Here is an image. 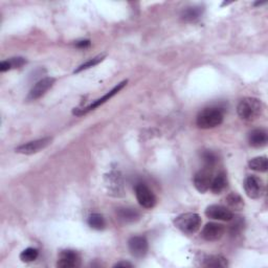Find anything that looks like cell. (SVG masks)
<instances>
[{"instance_id": "6da1fadb", "label": "cell", "mask_w": 268, "mask_h": 268, "mask_svg": "<svg viewBox=\"0 0 268 268\" xmlns=\"http://www.w3.org/2000/svg\"><path fill=\"white\" fill-rule=\"evenodd\" d=\"M263 111L262 102L255 98L243 99L237 107V112L244 121H255Z\"/></svg>"}, {"instance_id": "7a4b0ae2", "label": "cell", "mask_w": 268, "mask_h": 268, "mask_svg": "<svg viewBox=\"0 0 268 268\" xmlns=\"http://www.w3.org/2000/svg\"><path fill=\"white\" fill-rule=\"evenodd\" d=\"M223 111L217 107H210L201 110L197 115L196 123L201 129H212L218 127L223 122Z\"/></svg>"}, {"instance_id": "3957f363", "label": "cell", "mask_w": 268, "mask_h": 268, "mask_svg": "<svg viewBox=\"0 0 268 268\" xmlns=\"http://www.w3.org/2000/svg\"><path fill=\"white\" fill-rule=\"evenodd\" d=\"M174 225L183 234L193 235L200 228L201 218L196 213L181 214L175 218Z\"/></svg>"}, {"instance_id": "277c9868", "label": "cell", "mask_w": 268, "mask_h": 268, "mask_svg": "<svg viewBox=\"0 0 268 268\" xmlns=\"http://www.w3.org/2000/svg\"><path fill=\"white\" fill-rule=\"evenodd\" d=\"M244 191L251 199H259L264 194L265 185L261 178L257 176H248L244 181Z\"/></svg>"}, {"instance_id": "5b68a950", "label": "cell", "mask_w": 268, "mask_h": 268, "mask_svg": "<svg viewBox=\"0 0 268 268\" xmlns=\"http://www.w3.org/2000/svg\"><path fill=\"white\" fill-rule=\"evenodd\" d=\"M213 172L210 167H206L202 170L198 171L194 176V187L200 193H205L211 189V184L213 181Z\"/></svg>"}, {"instance_id": "8992f818", "label": "cell", "mask_w": 268, "mask_h": 268, "mask_svg": "<svg viewBox=\"0 0 268 268\" xmlns=\"http://www.w3.org/2000/svg\"><path fill=\"white\" fill-rule=\"evenodd\" d=\"M135 196L138 203L145 208H153L156 204V197L146 184L138 183L135 187Z\"/></svg>"}, {"instance_id": "52a82bcc", "label": "cell", "mask_w": 268, "mask_h": 268, "mask_svg": "<svg viewBox=\"0 0 268 268\" xmlns=\"http://www.w3.org/2000/svg\"><path fill=\"white\" fill-rule=\"evenodd\" d=\"M126 84H127V81H123L122 83L117 84L115 87H113L112 89H111V90H110L109 92H107L105 95H103L101 99L94 101L92 104H90V105L87 106L86 108L74 110V111H73V113H74V114H77V115H82V114H85V113H87L88 111H91V110L95 109L96 107H99V106L103 105L104 103H106L107 101H109V100H110L111 98H112V96H114L117 92H120V91L122 90V89L125 87V85H126Z\"/></svg>"}, {"instance_id": "ba28073f", "label": "cell", "mask_w": 268, "mask_h": 268, "mask_svg": "<svg viewBox=\"0 0 268 268\" xmlns=\"http://www.w3.org/2000/svg\"><path fill=\"white\" fill-rule=\"evenodd\" d=\"M50 144H51V137H43V138L36 139L33 141H29V143L19 146L18 148H16V152L21 154L31 155L37 152H40Z\"/></svg>"}, {"instance_id": "9c48e42d", "label": "cell", "mask_w": 268, "mask_h": 268, "mask_svg": "<svg viewBox=\"0 0 268 268\" xmlns=\"http://www.w3.org/2000/svg\"><path fill=\"white\" fill-rule=\"evenodd\" d=\"M205 216L207 218L219 221H230L234 218V214L228 207L218 204L207 206L205 210Z\"/></svg>"}, {"instance_id": "30bf717a", "label": "cell", "mask_w": 268, "mask_h": 268, "mask_svg": "<svg viewBox=\"0 0 268 268\" xmlns=\"http://www.w3.org/2000/svg\"><path fill=\"white\" fill-rule=\"evenodd\" d=\"M225 233V227L224 225L220 224V223H215L210 222L205 224L203 227L202 232H201V236L204 240L208 242H215L220 240Z\"/></svg>"}, {"instance_id": "8fae6325", "label": "cell", "mask_w": 268, "mask_h": 268, "mask_svg": "<svg viewBox=\"0 0 268 268\" xmlns=\"http://www.w3.org/2000/svg\"><path fill=\"white\" fill-rule=\"evenodd\" d=\"M55 81L56 80L54 78H44L39 82H37L34 87L31 89V91L28 92L27 100L35 101L40 99L41 96H43L51 87H53V85L55 84Z\"/></svg>"}, {"instance_id": "7c38bea8", "label": "cell", "mask_w": 268, "mask_h": 268, "mask_svg": "<svg viewBox=\"0 0 268 268\" xmlns=\"http://www.w3.org/2000/svg\"><path fill=\"white\" fill-rule=\"evenodd\" d=\"M128 247L132 256L135 258H143L148 252V241L145 237H132L128 242Z\"/></svg>"}, {"instance_id": "4fadbf2b", "label": "cell", "mask_w": 268, "mask_h": 268, "mask_svg": "<svg viewBox=\"0 0 268 268\" xmlns=\"http://www.w3.org/2000/svg\"><path fill=\"white\" fill-rule=\"evenodd\" d=\"M80 256L73 250H64L59 257L57 266L60 268H74L80 265Z\"/></svg>"}, {"instance_id": "5bb4252c", "label": "cell", "mask_w": 268, "mask_h": 268, "mask_svg": "<svg viewBox=\"0 0 268 268\" xmlns=\"http://www.w3.org/2000/svg\"><path fill=\"white\" fill-rule=\"evenodd\" d=\"M105 183L110 194L117 196L120 193H123V179L118 172H111L105 176Z\"/></svg>"}, {"instance_id": "9a60e30c", "label": "cell", "mask_w": 268, "mask_h": 268, "mask_svg": "<svg viewBox=\"0 0 268 268\" xmlns=\"http://www.w3.org/2000/svg\"><path fill=\"white\" fill-rule=\"evenodd\" d=\"M268 134L264 129H255L248 134V143L254 148H262L267 145Z\"/></svg>"}, {"instance_id": "2e32d148", "label": "cell", "mask_w": 268, "mask_h": 268, "mask_svg": "<svg viewBox=\"0 0 268 268\" xmlns=\"http://www.w3.org/2000/svg\"><path fill=\"white\" fill-rule=\"evenodd\" d=\"M227 188V177L224 172H220L213 178L211 191L214 194H220Z\"/></svg>"}, {"instance_id": "e0dca14e", "label": "cell", "mask_w": 268, "mask_h": 268, "mask_svg": "<svg viewBox=\"0 0 268 268\" xmlns=\"http://www.w3.org/2000/svg\"><path fill=\"white\" fill-rule=\"evenodd\" d=\"M202 7L201 6H191L187 7L182 14H181V18L182 20L187 21V22H194L200 18L201 15H202Z\"/></svg>"}, {"instance_id": "ac0fdd59", "label": "cell", "mask_w": 268, "mask_h": 268, "mask_svg": "<svg viewBox=\"0 0 268 268\" xmlns=\"http://www.w3.org/2000/svg\"><path fill=\"white\" fill-rule=\"evenodd\" d=\"M248 166L251 170L257 171V172H266L268 169V160L266 156H259L249 160Z\"/></svg>"}, {"instance_id": "d6986e66", "label": "cell", "mask_w": 268, "mask_h": 268, "mask_svg": "<svg viewBox=\"0 0 268 268\" xmlns=\"http://www.w3.org/2000/svg\"><path fill=\"white\" fill-rule=\"evenodd\" d=\"M228 265L227 260L222 256H210L204 259L203 266L205 267H226Z\"/></svg>"}, {"instance_id": "ffe728a7", "label": "cell", "mask_w": 268, "mask_h": 268, "mask_svg": "<svg viewBox=\"0 0 268 268\" xmlns=\"http://www.w3.org/2000/svg\"><path fill=\"white\" fill-rule=\"evenodd\" d=\"M87 222H88V225L93 229L101 230V229L105 228V226H106L105 218H104L103 215H101V214H96V213L91 214L88 217Z\"/></svg>"}, {"instance_id": "44dd1931", "label": "cell", "mask_w": 268, "mask_h": 268, "mask_svg": "<svg viewBox=\"0 0 268 268\" xmlns=\"http://www.w3.org/2000/svg\"><path fill=\"white\" fill-rule=\"evenodd\" d=\"M118 217L125 222H133L139 218V213L133 208H121L118 211Z\"/></svg>"}, {"instance_id": "7402d4cb", "label": "cell", "mask_w": 268, "mask_h": 268, "mask_svg": "<svg viewBox=\"0 0 268 268\" xmlns=\"http://www.w3.org/2000/svg\"><path fill=\"white\" fill-rule=\"evenodd\" d=\"M225 200H226L228 206L234 208V210L240 211L244 206V202H243L241 196L238 195L237 193H232V194H229Z\"/></svg>"}, {"instance_id": "603a6c76", "label": "cell", "mask_w": 268, "mask_h": 268, "mask_svg": "<svg viewBox=\"0 0 268 268\" xmlns=\"http://www.w3.org/2000/svg\"><path fill=\"white\" fill-rule=\"evenodd\" d=\"M39 256V251L38 249L36 248H33V247H28L26 249H24L23 251L20 254V260L22 262H25V263H29V262H33L35 261V260L38 258Z\"/></svg>"}, {"instance_id": "cb8c5ba5", "label": "cell", "mask_w": 268, "mask_h": 268, "mask_svg": "<svg viewBox=\"0 0 268 268\" xmlns=\"http://www.w3.org/2000/svg\"><path fill=\"white\" fill-rule=\"evenodd\" d=\"M104 59H105V55H100L98 57H94L92 59H90V60H88L86 63L80 65L78 68L74 70V73H78V72H81L83 70H86L88 68H91V67L98 65L100 62H102Z\"/></svg>"}, {"instance_id": "d4e9b609", "label": "cell", "mask_w": 268, "mask_h": 268, "mask_svg": "<svg viewBox=\"0 0 268 268\" xmlns=\"http://www.w3.org/2000/svg\"><path fill=\"white\" fill-rule=\"evenodd\" d=\"M202 158H203V161L205 162L206 167H213L216 162H217L218 160V157L217 155H216L214 152L212 151H205L202 153Z\"/></svg>"}, {"instance_id": "484cf974", "label": "cell", "mask_w": 268, "mask_h": 268, "mask_svg": "<svg viewBox=\"0 0 268 268\" xmlns=\"http://www.w3.org/2000/svg\"><path fill=\"white\" fill-rule=\"evenodd\" d=\"M9 61L11 63V65H12V68H19V67L23 66L25 64V62H26L23 58H20V57H18V58H12L11 60H9Z\"/></svg>"}, {"instance_id": "4316f807", "label": "cell", "mask_w": 268, "mask_h": 268, "mask_svg": "<svg viewBox=\"0 0 268 268\" xmlns=\"http://www.w3.org/2000/svg\"><path fill=\"white\" fill-rule=\"evenodd\" d=\"M242 226H243L242 221L241 220L237 221L234 223L232 226H230V232H232V234H236L238 232H240V230L242 229Z\"/></svg>"}, {"instance_id": "83f0119b", "label": "cell", "mask_w": 268, "mask_h": 268, "mask_svg": "<svg viewBox=\"0 0 268 268\" xmlns=\"http://www.w3.org/2000/svg\"><path fill=\"white\" fill-rule=\"evenodd\" d=\"M12 69V65L10 63V61L7 60V61H2L1 63H0V71H7V70H10Z\"/></svg>"}, {"instance_id": "f1b7e54d", "label": "cell", "mask_w": 268, "mask_h": 268, "mask_svg": "<svg viewBox=\"0 0 268 268\" xmlns=\"http://www.w3.org/2000/svg\"><path fill=\"white\" fill-rule=\"evenodd\" d=\"M77 47L79 48H87L91 45V42L89 40H82V41H79L77 44Z\"/></svg>"}, {"instance_id": "f546056e", "label": "cell", "mask_w": 268, "mask_h": 268, "mask_svg": "<svg viewBox=\"0 0 268 268\" xmlns=\"http://www.w3.org/2000/svg\"><path fill=\"white\" fill-rule=\"evenodd\" d=\"M113 267H132V264L129 262H118Z\"/></svg>"}]
</instances>
